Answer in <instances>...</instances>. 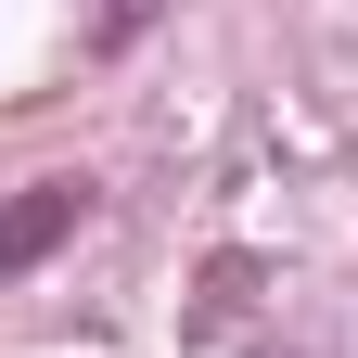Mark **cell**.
<instances>
[{
	"mask_svg": "<svg viewBox=\"0 0 358 358\" xmlns=\"http://www.w3.org/2000/svg\"><path fill=\"white\" fill-rule=\"evenodd\" d=\"M52 231H77V179H38L26 205H0V256H38Z\"/></svg>",
	"mask_w": 358,
	"mask_h": 358,
	"instance_id": "1",
	"label": "cell"
}]
</instances>
